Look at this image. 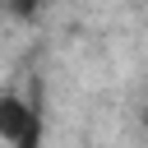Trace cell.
Masks as SVG:
<instances>
[{"label": "cell", "mask_w": 148, "mask_h": 148, "mask_svg": "<svg viewBox=\"0 0 148 148\" xmlns=\"http://www.w3.org/2000/svg\"><path fill=\"white\" fill-rule=\"evenodd\" d=\"M37 130H42L37 102H28V97H18V92H0V139H5V143H18V139H28V134H37Z\"/></svg>", "instance_id": "1"}, {"label": "cell", "mask_w": 148, "mask_h": 148, "mask_svg": "<svg viewBox=\"0 0 148 148\" xmlns=\"http://www.w3.org/2000/svg\"><path fill=\"white\" fill-rule=\"evenodd\" d=\"M0 9L14 14V18H37L42 14V0H0Z\"/></svg>", "instance_id": "2"}, {"label": "cell", "mask_w": 148, "mask_h": 148, "mask_svg": "<svg viewBox=\"0 0 148 148\" xmlns=\"http://www.w3.org/2000/svg\"><path fill=\"white\" fill-rule=\"evenodd\" d=\"M9 148H42V130H37V134H28V139H18V143H9Z\"/></svg>", "instance_id": "3"}, {"label": "cell", "mask_w": 148, "mask_h": 148, "mask_svg": "<svg viewBox=\"0 0 148 148\" xmlns=\"http://www.w3.org/2000/svg\"><path fill=\"white\" fill-rule=\"evenodd\" d=\"M143 130H148V106H143Z\"/></svg>", "instance_id": "4"}]
</instances>
